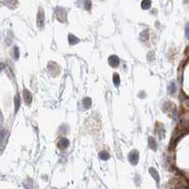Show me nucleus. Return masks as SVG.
<instances>
[{
	"instance_id": "5",
	"label": "nucleus",
	"mask_w": 189,
	"mask_h": 189,
	"mask_svg": "<svg viewBox=\"0 0 189 189\" xmlns=\"http://www.w3.org/2000/svg\"><path fill=\"white\" fill-rule=\"evenodd\" d=\"M56 17L61 23H65L66 21V10L64 8L56 9Z\"/></svg>"
},
{
	"instance_id": "21",
	"label": "nucleus",
	"mask_w": 189,
	"mask_h": 189,
	"mask_svg": "<svg viewBox=\"0 0 189 189\" xmlns=\"http://www.w3.org/2000/svg\"><path fill=\"white\" fill-rule=\"evenodd\" d=\"M148 31H147V29H146V30H144L142 33H141V37H140V39L141 41H144V42H146V41L148 40Z\"/></svg>"
},
{
	"instance_id": "7",
	"label": "nucleus",
	"mask_w": 189,
	"mask_h": 189,
	"mask_svg": "<svg viewBox=\"0 0 189 189\" xmlns=\"http://www.w3.org/2000/svg\"><path fill=\"white\" fill-rule=\"evenodd\" d=\"M23 97H24V100L26 102V104L29 105L32 101V96L31 94V92L27 89H24L23 90Z\"/></svg>"
},
{
	"instance_id": "8",
	"label": "nucleus",
	"mask_w": 189,
	"mask_h": 189,
	"mask_svg": "<svg viewBox=\"0 0 189 189\" xmlns=\"http://www.w3.org/2000/svg\"><path fill=\"white\" fill-rule=\"evenodd\" d=\"M148 171H149V174L151 175V177L153 178V179L155 180V181L157 183V184L160 183V176H159V173L156 169H155L154 168H150L149 169H148Z\"/></svg>"
},
{
	"instance_id": "17",
	"label": "nucleus",
	"mask_w": 189,
	"mask_h": 189,
	"mask_svg": "<svg viewBox=\"0 0 189 189\" xmlns=\"http://www.w3.org/2000/svg\"><path fill=\"white\" fill-rule=\"evenodd\" d=\"M83 106L85 109H90L91 106V99L90 98H85L83 99Z\"/></svg>"
},
{
	"instance_id": "1",
	"label": "nucleus",
	"mask_w": 189,
	"mask_h": 189,
	"mask_svg": "<svg viewBox=\"0 0 189 189\" xmlns=\"http://www.w3.org/2000/svg\"><path fill=\"white\" fill-rule=\"evenodd\" d=\"M162 110L165 114H167L169 116H171L172 118H177V110L175 105L172 102H165L164 106H162Z\"/></svg>"
},
{
	"instance_id": "24",
	"label": "nucleus",
	"mask_w": 189,
	"mask_h": 189,
	"mask_svg": "<svg viewBox=\"0 0 189 189\" xmlns=\"http://www.w3.org/2000/svg\"><path fill=\"white\" fill-rule=\"evenodd\" d=\"M185 35H186V38L189 39V24H187L185 27Z\"/></svg>"
},
{
	"instance_id": "10",
	"label": "nucleus",
	"mask_w": 189,
	"mask_h": 189,
	"mask_svg": "<svg viewBox=\"0 0 189 189\" xmlns=\"http://www.w3.org/2000/svg\"><path fill=\"white\" fill-rule=\"evenodd\" d=\"M69 145V141L66 138H61L58 142V147L60 150H66Z\"/></svg>"
},
{
	"instance_id": "25",
	"label": "nucleus",
	"mask_w": 189,
	"mask_h": 189,
	"mask_svg": "<svg viewBox=\"0 0 189 189\" xmlns=\"http://www.w3.org/2000/svg\"><path fill=\"white\" fill-rule=\"evenodd\" d=\"M185 55H186L187 57H189V46L186 47V49H185Z\"/></svg>"
},
{
	"instance_id": "20",
	"label": "nucleus",
	"mask_w": 189,
	"mask_h": 189,
	"mask_svg": "<svg viewBox=\"0 0 189 189\" xmlns=\"http://www.w3.org/2000/svg\"><path fill=\"white\" fill-rule=\"evenodd\" d=\"M99 157L101 158L102 160L106 161V160H108V159H109V154L107 153V151L103 150V151H101V152L99 153Z\"/></svg>"
},
{
	"instance_id": "15",
	"label": "nucleus",
	"mask_w": 189,
	"mask_h": 189,
	"mask_svg": "<svg viewBox=\"0 0 189 189\" xmlns=\"http://www.w3.org/2000/svg\"><path fill=\"white\" fill-rule=\"evenodd\" d=\"M148 147L153 150H157V143L153 137H149V138H148Z\"/></svg>"
},
{
	"instance_id": "11",
	"label": "nucleus",
	"mask_w": 189,
	"mask_h": 189,
	"mask_svg": "<svg viewBox=\"0 0 189 189\" xmlns=\"http://www.w3.org/2000/svg\"><path fill=\"white\" fill-rule=\"evenodd\" d=\"M156 132L158 133V135H160V138L162 139L164 137V129L162 127V125L161 123H157V127H156Z\"/></svg>"
},
{
	"instance_id": "14",
	"label": "nucleus",
	"mask_w": 189,
	"mask_h": 189,
	"mask_svg": "<svg viewBox=\"0 0 189 189\" xmlns=\"http://www.w3.org/2000/svg\"><path fill=\"white\" fill-rule=\"evenodd\" d=\"M3 3L7 6V7H9V8H15V7L17 6V1L16 0H3Z\"/></svg>"
},
{
	"instance_id": "26",
	"label": "nucleus",
	"mask_w": 189,
	"mask_h": 189,
	"mask_svg": "<svg viewBox=\"0 0 189 189\" xmlns=\"http://www.w3.org/2000/svg\"><path fill=\"white\" fill-rule=\"evenodd\" d=\"M185 1H187V0H185Z\"/></svg>"
},
{
	"instance_id": "18",
	"label": "nucleus",
	"mask_w": 189,
	"mask_h": 189,
	"mask_svg": "<svg viewBox=\"0 0 189 189\" xmlns=\"http://www.w3.org/2000/svg\"><path fill=\"white\" fill-rule=\"evenodd\" d=\"M112 80H113V83H114V85H115L116 87H118L120 85V77H119V75H118L117 73H114L113 74V77H112Z\"/></svg>"
},
{
	"instance_id": "19",
	"label": "nucleus",
	"mask_w": 189,
	"mask_h": 189,
	"mask_svg": "<svg viewBox=\"0 0 189 189\" xmlns=\"http://www.w3.org/2000/svg\"><path fill=\"white\" fill-rule=\"evenodd\" d=\"M141 6H142V9L148 10L151 7V1H150V0H143Z\"/></svg>"
},
{
	"instance_id": "13",
	"label": "nucleus",
	"mask_w": 189,
	"mask_h": 189,
	"mask_svg": "<svg viewBox=\"0 0 189 189\" xmlns=\"http://www.w3.org/2000/svg\"><path fill=\"white\" fill-rule=\"evenodd\" d=\"M13 102H14V112L16 114L20 107V96L19 95H16L15 97H14Z\"/></svg>"
},
{
	"instance_id": "12",
	"label": "nucleus",
	"mask_w": 189,
	"mask_h": 189,
	"mask_svg": "<svg viewBox=\"0 0 189 189\" xmlns=\"http://www.w3.org/2000/svg\"><path fill=\"white\" fill-rule=\"evenodd\" d=\"M69 43L70 46H74V44H77L79 42H80V40L79 38H77L76 36H74L73 34H69Z\"/></svg>"
},
{
	"instance_id": "23",
	"label": "nucleus",
	"mask_w": 189,
	"mask_h": 189,
	"mask_svg": "<svg viewBox=\"0 0 189 189\" xmlns=\"http://www.w3.org/2000/svg\"><path fill=\"white\" fill-rule=\"evenodd\" d=\"M91 8V2L90 1V0H86V2H85V9L86 10H90Z\"/></svg>"
},
{
	"instance_id": "6",
	"label": "nucleus",
	"mask_w": 189,
	"mask_h": 189,
	"mask_svg": "<svg viewBox=\"0 0 189 189\" xmlns=\"http://www.w3.org/2000/svg\"><path fill=\"white\" fill-rule=\"evenodd\" d=\"M108 64L111 67H117L120 64V59L115 55H112L108 58Z\"/></svg>"
},
{
	"instance_id": "9",
	"label": "nucleus",
	"mask_w": 189,
	"mask_h": 189,
	"mask_svg": "<svg viewBox=\"0 0 189 189\" xmlns=\"http://www.w3.org/2000/svg\"><path fill=\"white\" fill-rule=\"evenodd\" d=\"M24 186L26 189H37V186L32 179H28L24 181Z\"/></svg>"
},
{
	"instance_id": "16",
	"label": "nucleus",
	"mask_w": 189,
	"mask_h": 189,
	"mask_svg": "<svg viewBox=\"0 0 189 189\" xmlns=\"http://www.w3.org/2000/svg\"><path fill=\"white\" fill-rule=\"evenodd\" d=\"M167 92H168V94L171 95V96H173L174 94H175V92H176V84L174 83V82L170 83V84L168 85Z\"/></svg>"
},
{
	"instance_id": "4",
	"label": "nucleus",
	"mask_w": 189,
	"mask_h": 189,
	"mask_svg": "<svg viewBox=\"0 0 189 189\" xmlns=\"http://www.w3.org/2000/svg\"><path fill=\"white\" fill-rule=\"evenodd\" d=\"M128 161L132 165H136L139 162V152L138 150H133L130 153L128 154Z\"/></svg>"
},
{
	"instance_id": "22",
	"label": "nucleus",
	"mask_w": 189,
	"mask_h": 189,
	"mask_svg": "<svg viewBox=\"0 0 189 189\" xmlns=\"http://www.w3.org/2000/svg\"><path fill=\"white\" fill-rule=\"evenodd\" d=\"M13 50V57L17 61L19 59V49H18L17 46H14Z\"/></svg>"
},
{
	"instance_id": "2",
	"label": "nucleus",
	"mask_w": 189,
	"mask_h": 189,
	"mask_svg": "<svg viewBox=\"0 0 189 189\" xmlns=\"http://www.w3.org/2000/svg\"><path fill=\"white\" fill-rule=\"evenodd\" d=\"M48 69H49V72L50 73L51 76H57L59 73L61 71V68L60 66H59L56 62H49V64H48Z\"/></svg>"
},
{
	"instance_id": "3",
	"label": "nucleus",
	"mask_w": 189,
	"mask_h": 189,
	"mask_svg": "<svg viewBox=\"0 0 189 189\" xmlns=\"http://www.w3.org/2000/svg\"><path fill=\"white\" fill-rule=\"evenodd\" d=\"M36 24L39 28H43L44 26H45V13H44L42 9H39V12L37 13Z\"/></svg>"
}]
</instances>
